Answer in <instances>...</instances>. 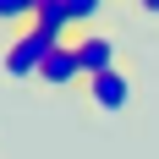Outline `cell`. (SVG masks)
I'll use <instances>...</instances> for the list:
<instances>
[{
    "instance_id": "7a4b0ae2",
    "label": "cell",
    "mask_w": 159,
    "mask_h": 159,
    "mask_svg": "<svg viewBox=\"0 0 159 159\" xmlns=\"http://www.w3.org/2000/svg\"><path fill=\"white\" fill-rule=\"evenodd\" d=\"M71 49H77V61H82V77L93 82V77H104V71H115V39L110 33H99V28H88V33H77L71 39Z\"/></svg>"
},
{
    "instance_id": "5b68a950",
    "label": "cell",
    "mask_w": 159,
    "mask_h": 159,
    "mask_svg": "<svg viewBox=\"0 0 159 159\" xmlns=\"http://www.w3.org/2000/svg\"><path fill=\"white\" fill-rule=\"evenodd\" d=\"M33 28L49 39H71V6L66 0H33Z\"/></svg>"
},
{
    "instance_id": "277c9868",
    "label": "cell",
    "mask_w": 159,
    "mask_h": 159,
    "mask_svg": "<svg viewBox=\"0 0 159 159\" xmlns=\"http://www.w3.org/2000/svg\"><path fill=\"white\" fill-rule=\"evenodd\" d=\"M39 77H44L49 88H71V82L82 77V61H77V49H71V39H66V44H55V55L44 61V71H39Z\"/></svg>"
},
{
    "instance_id": "8992f818",
    "label": "cell",
    "mask_w": 159,
    "mask_h": 159,
    "mask_svg": "<svg viewBox=\"0 0 159 159\" xmlns=\"http://www.w3.org/2000/svg\"><path fill=\"white\" fill-rule=\"evenodd\" d=\"M0 22L6 28H33V0H0Z\"/></svg>"
},
{
    "instance_id": "6da1fadb",
    "label": "cell",
    "mask_w": 159,
    "mask_h": 159,
    "mask_svg": "<svg viewBox=\"0 0 159 159\" xmlns=\"http://www.w3.org/2000/svg\"><path fill=\"white\" fill-rule=\"evenodd\" d=\"M55 44H66V39H49V33H39V28L11 33V44H6V55H0V71H6L11 82L39 77V71H44V61L55 55Z\"/></svg>"
},
{
    "instance_id": "3957f363",
    "label": "cell",
    "mask_w": 159,
    "mask_h": 159,
    "mask_svg": "<svg viewBox=\"0 0 159 159\" xmlns=\"http://www.w3.org/2000/svg\"><path fill=\"white\" fill-rule=\"evenodd\" d=\"M88 104H93L99 115H121L132 104V77L115 66V71H104V77H93L88 82Z\"/></svg>"
},
{
    "instance_id": "52a82bcc",
    "label": "cell",
    "mask_w": 159,
    "mask_h": 159,
    "mask_svg": "<svg viewBox=\"0 0 159 159\" xmlns=\"http://www.w3.org/2000/svg\"><path fill=\"white\" fill-rule=\"evenodd\" d=\"M66 6H71V28H93V16H99V0H66Z\"/></svg>"
}]
</instances>
